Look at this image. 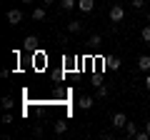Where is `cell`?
<instances>
[{"label":"cell","instance_id":"cell-1","mask_svg":"<svg viewBox=\"0 0 150 140\" xmlns=\"http://www.w3.org/2000/svg\"><path fill=\"white\" fill-rule=\"evenodd\" d=\"M110 123H112V128H115V130H125V123H128V115H125V113H115Z\"/></svg>","mask_w":150,"mask_h":140},{"label":"cell","instance_id":"cell-2","mask_svg":"<svg viewBox=\"0 0 150 140\" xmlns=\"http://www.w3.org/2000/svg\"><path fill=\"white\" fill-rule=\"evenodd\" d=\"M8 23H10L13 28H18V25L23 23V13L15 10V8H13V10H8Z\"/></svg>","mask_w":150,"mask_h":140},{"label":"cell","instance_id":"cell-3","mask_svg":"<svg viewBox=\"0 0 150 140\" xmlns=\"http://www.w3.org/2000/svg\"><path fill=\"white\" fill-rule=\"evenodd\" d=\"M23 50H28V53H35L38 50V38L35 35H28V38L23 40Z\"/></svg>","mask_w":150,"mask_h":140},{"label":"cell","instance_id":"cell-4","mask_svg":"<svg viewBox=\"0 0 150 140\" xmlns=\"http://www.w3.org/2000/svg\"><path fill=\"white\" fill-rule=\"evenodd\" d=\"M123 18H125L123 5H112V8H110V20H112V23H120Z\"/></svg>","mask_w":150,"mask_h":140},{"label":"cell","instance_id":"cell-5","mask_svg":"<svg viewBox=\"0 0 150 140\" xmlns=\"http://www.w3.org/2000/svg\"><path fill=\"white\" fill-rule=\"evenodd\" d=\"M120 65H123V60H120V58H115V55L105 58V68H108V70H118Z\"/></svg>","mask_w":150,"mask_h":140},{"label":"cell","instance_id":"cell-6","mask_svg":"<svg viewBox=\"0 0 150 140\" xmlns=\"http://www.w3.org/2000/svg\"><path fill=\"white\" fill-rule=\"evenodd\" d=\"M78 8H80V13H90L95 8V0H78Z\"/></svg>","mask_w":150,"mask_h":140},{"label":"cell","instance_id":"cell-7","mask_svg":"<svg viewBox=\"0 0 150 140\" xmlns=\"http://www.w3.org/2000/svg\"><path fill=\"white\" fill-rule=\"evenodd\" d=\"M78 105H80V110H90L93 108V98L90 95H83L80 100H78Z\"/></svg>","mask_w":150,"mask_h":140},{"label":"cell","instance_id":"cell-8","mask_svg":"<svg viewBox=\"0 0 150 140\" xmlns=\"http://www.w3.org/2000/svg\"><path fill=\"white\" fill-rule=\"evenodd\" d=\"M138 68L148 73V70H150V55H140V58H138Z\"/></svg>","mask_w":150,"mask_h":140},{"label":"cell","instance_id":"cell-9","mask_svg":"<svg viewBox=\"0 0 150 140\" xmlns=\"http://www.w3.org/2000/svg\"><path fill=\"white\" fill-rule=\"evenodd\" d=\"M83 30V23L80 20H70L68 23V33H80Z\"/></svg>","mask_w":150,"mask_h":140},{"label":"cell","instance_id":"cell-10","mask_svg":"<svg viewBox=\"0 0 150 140\" xmlns=\"http://www.w3.org/2000/svg\"><path fill=\"white\" fill-rule=\"evenodd\" d=\"M45 8H33V20H45Z\"/></svg>","mask_w":150,"mask_h":140},{"label":"cell","instance_id":"cell-11","mask_svg":"<svg viewBox=\"0 0 150 140\" xmlns=\"http://www.w3.org/2000/svg\"><path fill=\"white\" fill-rule=\"evenodd\" d=\"M75 5H78V0H60V8H63L65 13H70Z\"/></svg>","mask_w":150,"mask_h":140},{"label":"cell","instance_id":"cell-12","mask_svg":"<svg viewBox=\"0 0 150 140\" xmlns=\"http://www.w3.org/2000/svg\"><path fill=\"white\" fill-rule=\"evenodd\" d=\"M65 130H68V123H65V120H55V133L63 135Z\"/></svg>","mask_w":150,"mask_h":140},{"label":"cell","instance_id":"cell-13","mask_svg":"<svg viewBox=\"0 0 150 140\" xmlns=\"http://www.w3.org/2000/svg\"><path fill=\"white\" fill-rule=\"evenodd\" d=\"M125 133H128L130 138H135V133H138V128H135V123H133V120H128V123H125Z\"/></svg>","mask_w":150,"mask_h":140},{"label":"cell","instance_id":"cell-14","mask_svg":"<svg viewBox=\"0 0 150 140\" xmlns=\"http://www.w3.org/2000/svg\"><path fill=\"white\" fill-rule=\"evenodd\" d=\"M13 105H15V100H13L10 95H5V98H3V110H13Z\"/></svg>","mask_w":150,"mask_h":140},{"label":"cell","instance_id":"cell-15","mask_svg":"<svg viewBox=\"0 0 150 140\" xmlns=\"http://www.w3.org/2000/svg\"><path fill=\"white\" fill-rule=\"evenodd\" d=\"M140 35H143V40H145V43H150V23L143 28V33H140Z\"/></svg>","mask_w":150,"mask_h":140},{"label":"cell","instance_id":"cell-16","mask_svg":"<svg viewBox=\"0 0 150 140\" xmlns=\"http://www.w3.org/2000/svg\"><path fill=\"white\" fill-rule=\"evenodd\" d=\"M13 120H15V118L10 115V110H5V115H3V125H10Z\"/></svg>","mask_w":150,"mask_h":140},{"label":"cell","instance_id":"cell-17","mask_svg":"<svg viewBox=\"0 0 150 140\" xmlns=\"http://www.w3.org/2000/svg\"><path fill=\"white\" fill-rule=\"evenodd\" d=\"M135 140H150L148 130H143V133H140V130H138V133H135Z\"/></svg>","mask_w":150,"mask_h":140},{"label":"cell","instance_id":"cell-18","mask_svg":"<svg viewBox=\"0 0 150 140\" xmlns=\"http://www.w3.org/2000/svg\"><path fill=\"white\" fill-rule=\"evenodd\" d=\"M130 3H133V8H135V10H140V8H145V0H130Z\"/></svg>","mask_w":150,"mask_h":140},{"label":"cell","instance_id":"cell-19","mask_svg":"<svg viewBox=\"0 0 150 140\" xmlns=\"http://www.w3.org/2000/svg\"><path fill=\"white\" fill-rule=\"evenodd\" d=\"M108 93H110V90H108V88H105V85H100V88H98V98H105V95H108Z\"/></svg>","mask_w":150,"mask_h":140},{"label":"cell","instance_id":"cell-20","mask_svg":"<svg viewBox=\"0 0 150 140\" xmlns=\"http://www.w3.org/2000/svg\"><path fill=\"white\" fill-rule=\"evenodd\" d=\"M90 43H93V45H95V48H98V45L103 43V38H100V35H93V38H90Z\"/></svg>","mask_w":150,"mask_h":140},{"label":"cell","instance_id":"cell-21","mask_svg":"<svg viewBox=\"0 0 150 140\" xmlns=\"http://www.w3.org/2000/svg\"><path fill=\"white\" fill-rule=\"evenodd\" d=\"M93 85L100 88V85H103V78H100V75H93Z\"/></svg>","mask_w":150,"mask_h":140},{"label":"cell","instance_id":"cell-22","mask_svg":"<svg viewBox=\"0 0 150 140\" xmlns=\"http://www.w3.org/2000/svg\"><path fill=\"white\" fill-rule=\"evenodd\" d=\"M145 90H150V75H145Z\"/></svg>","mask_w":150,"mask_h":140},{"label":"cell","instance_id":"cell-23","mask_svg":"<svg viewBox=\"0 0 150 140\" xmlns=\"http://www.w3.org/2000/svg\"><path fill=\"white\" fill-rule=\"evenodd\" d=\"M53 3H55V0H43V5H53Z\"/></svg>","mask_w":150,"mask_h":140},{"label":"cell","instance_id":"cell-24","mask_svg":"<svg viewBox=\"0 0 150 140\" xmlns=\"http://www.w3.org/2000/svg\"><path fill=\"white\" fill-rule=\"evenodd\" d=\"M145 130H148V135H150V120H148V123H145Z\"/></svg>","mask_w":150,"mask_h":140},{"label":"cell","instance_id":"cell-25","mask_svg":"<svg viewBox=\"0 0 150 140\" xmlns=\"http://www.w3.org/2000/svg\"><path fill=\"white\" fill-rule=\"evenodd\" d=\"M20 3H25V5H30V3H35V0H20Z\"/></svg>","mask_w":150,"mask_h":140},{"label":"cell","instance_id":"cell-26","mask_svg":"<svg viewBox=\"0 0 150 140\" xmlns=\"http://www.w3.org/2000/svg\"><path fill=\"white\" fill-rule=\"evenodd\" d=\"M145 20H148V23H150V10H148V15H145Z\"/></svg>","mask_w":150,"mask_h":140}]
</instances>
